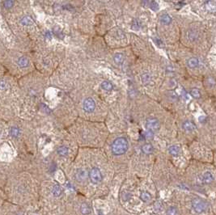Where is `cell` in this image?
I'll use <instances>...</instances> for the list:
<instances>
[{
  "instance_id": "cell-9",
  "label": "cell",
  "mask_w": 216,
  "mask_h": 215,
  "mask_svg": "<svg viewBox=\"0 0 216 215\" xmlns=\"http://www.w3.org/2000/svg\"><path fill=\"white\" fill-rule=\"evenodd\" d=\"M62 193H63V190H62V188H61L60 185H59V184L54 185V187L52 188V193H53L54 197H60Z\"/></svg>"
},
{
  "instance_id": "cell-23",
  "label": "cell",
  "mask_w": 216,
  "mask_h": 215,
  "mask_svg": "<svg viewBox=\"0 0 216 215\" xmlns=\"http://www.w3.org/2000/svg\"><path fill=\"white\" fill-rule=\"evenodd\" d=\"M190 94H191V95L195 99H198L201 97V93H200L199 90L197 89V88H193V89L191 90Z\"/></svg>"
},
{
  "instance_id": "cell-5",
  "label": "cell",
  "mask_w": 216,
  "mask_h": 215,
  "mask_svg": "<svg viewBox=\"0 0 216 215\" xmlns=\"http://www.w3.org/2000/svg\"><path fill=\"white\" fill-rule=\"evenodd\" d=\"M95 108H96V103L93 100V99L87 98L86 99L83 101V110L87 112H92L94 111Z\"/></svg>"
},
{
  "instance_id": "cell-12",
  "label": "cell",
  "mask_w": 216,
  "mask_h": 215,
  "mask_svg": "<svg viewBox=\"0 0 216 215\" xmlns=\"http://www.w3.org/2000/svg\"><path fill=\"white\" fill-rule=\"evenodd\" d=\"M142 151L145 155H151L153 152V146L151 144H145L142 146Z\"/></svg>"
},
{
  "instance_id": "cell-8",
  "label": "cell",
  "mask_w": 216,
  "mask_h": 215,
  "mask_svg": "<svg viewBox=\"0 0 216 215\" xmlns=\"http://www.w3.org/2000/svg\"><path fill=\"white\" fill-rule=\"evenodd\" d=\"M182 127H183L184 130L186 131V132H192V131L196 130V126L194 125L193 122H191V121H185L183 123V125H182Z\"/></svg>"
},
{
  "instance_id": "cell-22",
  "label": "cell",
  "mask_w": 216,
  "mask_h": 215,
  "mask_svg": "<svg viewBox=\"0 0 216 215\" xmlns=\"http://www.w3.org/2000/svg\"><path fill=\"white\" fill-rule=\"evenodd\" d=\"M151 76L149 75L148 74H144V75H143L142 81H143V83L144 85L148 84L149 83L151 82Z\"/></svg>"
},
{
  "instance_id": "cell-30",
  "label": "cell",
  "mask_w": 216,
  "mask_h": 215,
  "mask_svg": "<svg viewBox=\"0 0 216 215\" xmlns=\"http://www.w3.org/2000/svg\"><path fill=\"white\" fill-rule=\"evenodd\" d=\"M45 37H46L48 40H50V39L52 38V34H51V32H45Z\"/></svg>"
},
{
  "instance_id": "cell-31",
  "label": "cell",
  "mask_w": 216,
  "mask_h": 215,
  "mask_svg": "<svg viewBox=\"0 0 216 215\" xmlns=\"http://www.w3.org/2000/svg\"><path fill=\"white\" fill-rule=\"evenodd\" d=\"M6 87V83L3 81H0V89H4Z\"/></svg>"
},
{
  "instance_id": "cell-24",
  "label": "cell",
  "mask_w": 216,
  "mask_h": 215,
  "mask_svg": "<svg viewBox=\"0 0 216 215\" xmlns=\"http://www.w3.org/2000/svg\"><path fill=\"white\" fill-rule=\"evenodd\" d=\"M188 37L190 40H195L198 37V33L197 32L194 31V30H190L188 32Z\"/></svg>"
},
{
  "instance_id": "cell-19",
  "label": "cell",
  "mask_w": 216,
  "mask_h": 215,
  "mask_svg": "<svg viewBox=\"0 0 216 215\" xmlns=\"http://www.w3.org/2000/svg\"><path fill=\"white\" fill-rule=\"evenodd\" d=\"M68 153H69V150L66 146H60L58 149V154H59L60 156H67L68 155Z\"/></svg>"
},
{
  "instance_id": "cell-15",
  "label": "cell",
  "mask_w": 216,
  "mask_h": 215,
  "mask_svg": "<svg viewBox=\"0 0 216 215\" xmlns=\"http://www.w3.org/2000/svg\"><path fill=\"white\" fill-rule=\"evenodd\" d=\"M160 21H161L163 24L168 25V24H169L171 23L172 18L168 14H163L162 15L160 16Z\"/></svg>"
},
{
  "instance_id": "cell-4",
  "label": "cell",
  "mask_w": 216,
  "mask_h": 215,
  "mask_svg": "<svg viewBox=\"0 0 216 215\" xmlns=\"http://www.w3.org/2000/svg\"><path fill=\"white\" fill-rule=\"evenodd\" d=\"M146 128L151 132H155L159 128V122L155 118H148L146 121Z\"/></svg>"
},
{
  "instance_id": "cell-11",
  "label": "cell",
  "mask_w": 216,
  "mask_h": 215,
  "mask_svg": "<svg viewBox=\"0 0 216 215\" xmlns=\"http://www.w3.org/2000/svg\"><path fill=\"white\" fill-rule=\"evenodd\" d=\"M80 212L82 214L87 215L91 214V209L90 206H88L87 203H83L80 206Z\"/></svg>"
},
{
  "instance_id": "cell-1",
  "label": "cell",
  "mask_w": 216,
  "mask_h": 215,
  "mask_svg": "<svg viewBox=\"0 0 216 215\" xmlns=\"http://www.w3.org/2000/svg\"><path fill=\"white\" fill-rule=\"evenodd\" d=\"M112 152L115 155H122L128 149V142L124 138H118L112 144Z\"/></svg>"
},
{
  "instance_id": "cell-29",
  "label": "cell",
  "mask_w": 216,
  "mask_h": 215,
  "mask_svg": "<svg viewBox=\"0 0 216 215\" xmlns=\"http://www.w3.org/2000/svg\"><path fill=\"white\" fill-rule=\"evenodd\" d=\"M14 3L12 1H7V2H4V7L6 8H10L13 6Z\"/></svg>"
},
{
  "instance_id": "cell-28",
  "label": "cell",
  "mask_w": 216,
  "mask_h": 215,
  "mask_svg": "<svg viewBox=\"0 0 216 215\" xmlns=\"http://www.w3.org/2000/svg\"><path fill=\"white\" fill-rule=\"evenodd\" d=\"M150 7H151V9L154 10V11H155L156 9H158V7H159V5H158L157 3H155V2H151V5H150Z\"/></svg>"
},
{
  "instance_id": "cell-13",
  "label": "cell",
  "mask_w": 216,
  "mask_h": 215,
  "mask_svg": "<svg viewBox=\"0 0 216 215\" xmlns=\"http://www.w3.org/2000/svg\"><path fill=\"white\" fill-rule=\"evenodd\" d=\"M28 59L27 58H25V57H21V58H20L18 59V61H17V64L19 65V67H22L24 68L28 66Z\"/></svg>"
},
{
  "instance_id": "cell-16",
  "label": "cell",
  "mask_w": 216,
  "mask_h": 215,
  "mask_svg": "<svg viewBox=\"0 0 216 215\" xmlns=\"http://www.w3.org/2000/svg\"><path fill=\"white\" fill-rule=\"evenodd\" d=\"M187 64H188V67L190 68H195L196 67H198V64H199V61H198V58H192L188 60L187 62Z\"/></svg>"
},
{
  "instance_id": "cell-2",
  "label": "cell",
  "mask_w": 216,
  "mask_h": 215,
  "mask_svg": "<svg viewBox=\"0 0 216 215\" xmlns=\"http://www.w3.org/2000/svg\"><path fill=\"white\" fill-rule=\"evenodd\" d=\"M192 207L194 210L198 214H202L207 209V202H205L203 200L199 198H195L192 201Z\"/></svg>"
},
{
  "instance_id": "cell-21",
  "label": "cell",
  "mask_w": 216,
  "mask_h": 215,
  "mask_svg": "<svg viewBox=\"0 0 216 215\" xmlns=\"http://www.w3.org/2000/svg\"><path fill=\"white\" fill-rule=\"evenodd\" d=\"M10 134L11 135L14 137V138H16L18 137L19 134H20V130H19L17 127H11V130H10Z\"/></svg>"
},
{
  "instance_id": "cell-20",
  "label": "cell",
  "mask_w": 216,
  "mask_h": 215,
  "mask_svg": "<svg viewBox=\"0 0 216 215\" xmlns=\"http://www.w3.org/2000/svg\"><path fill=\"white\" fill-rule=\"evenodd\" d=\"M21 24H22L23 25H24V26H29V25H32L33 22H32V19L30 17H28V16H24V17H23L21 19Z\"/></svg>"
},
{
  "instance_id": "cell-7",
  "label": "cell",
  "mask_w": 216,
  "mask_h": 215,
  "mask_svg": "<svg viewBox=\"0 0 216 215\" xmlns=\"http://www.w3.org/2000/svg\"><path fill=\"white\" fill-rule=\"evenodd\" d=\"M203 183L205 184H209L212 183V181L214 180V176L210 171H206L203 175Z\"/></svg>"
},
{
  "instance_id": "cell-25",
  "label": "cell",
  "mask_w": 216,
  "mask_h": 215,
  "mask_svg": "<svg viewBox=\"0 0 216 215\" xmlns=\"http://www.w3.org/2000/svg\"><path fill=\"white\" fill-rule=\"evenodd\" d=\"M167 214L168 215H177V210L174 206H171L167 210Z\"/></svg>"
},
{
  "instance_id": "cell-10",
  "label": "cell",
  "mask_w": 216,
  "mask_h": 215,
  "mask_svg": "<svg viewBox=\"0 0 216 215\" xmlns=\"http://www.w3.org/2000/svg\"><path fill=\"white\" fill-rule=\"evenodd\" d=\"M140 199L143 202H148L151 199V195L148 192L143 191V192H142V193H140Z\"/></svg>"
},
{
  "instance_id": "cell-14",
  "label": "cell",
  "mask_w": 216,
  "mask_h": 215,
  "mask_svg": "<svg viewBox=\"0 0 216 215\" xmlns=\"http://www.w3.org/2000/svg\"><path fill=\"white\" fill-rule=\"evenodd\" d=\"M168 152L172 156H177L180 154V148L177 146H171L168 148Z\"/></svg>"
},
{
  "instance_id": "cell-27",
  "label": "cell",
  "mask_w": 216,
  "mask_h": 215,
  "mask_svg": "<svg viewBox=\"0 0 216 215\" xmlns=\"http://www.w3.org/2000/svg\"><path fill=\"white\" fill-rule=\"evenodd\" d=\"M132 28H133L134 29H136V30L139 28L140 24L138 19H134V20H133V23H132Z\"/></svg>"
},
{
  "instance_id": "cell-6",
  "label": "cell",
  "mask_w": 216,
  "mask_h": 215,
  "mask_svg": "<svg viewBox=\"0 0 216 215\" xmlns=\"http://www.w3.org/2000/svg\"><path fill=\"white\" fill-rule=\"evenodd\" d=\"M87 171L84 169H82V168H79L75 172V178L79 181V182H83L87 179Z\"/></svg>"
},
{
  "instance_id": "cell-17",
  "label": "cell",
  "mask_w": 216,
  "mask_h": 215,
  "mask_svg": "<svg viewBox=\"0 0 216 215\" xmlns=\"http://www.w3.org/2000/svg\"><path fill=\"white\" fill-rule=\"evenodd\" d=\"M113 60H114V62L116 64H122L123 62H124V56L122 55V54H117L114 55L113 57Z\"/></svg>"
},
{
  "instance_id": "cell-18",
  "label": "cell",
  "mask_w": 216,
  "mask_h": 215,
  "mask_svg": "<svg viewBox=\"0 0 216 215\" xmlns=\"http://www.w3.org/2000/svg\"><path fill=\"white\" fill-rule=\"evenodd\" d=\"M101 87L103 88L104 90L107 91H110L113 90V85L110 82H108V81H104L103 83H101Z\"/></svg>"
},
{
  "instance_id": "cell-26",
  "label": "cell",
  "mask_w": 216,
  "mask_h": 215,
  "mask_svg": "<svg viewBox=\"0 0 216 215\" xmlns=\"http://www.w3.org/2000/svg\"><path fill=\"white\" fill-rule=\"evenodd\" d=\"M54 33H55V35L58 36L59 38L60 39H63L64 38V34H63V32L62 31H60V29L58 28H55L54 29Z\"/></svg>"
},
{
  "instance_id": "cell-3",
  "label": "cell",
  "mask_w": 216,
  "mask_h": 215,
  "mask_svg": "<svg viewBox=\"0 0 216 215\" xmlns=\"http://www.w3.org/2000/svg\"><path fill=\"white\" fill-rule=\"evenodd\" d=\"M89 178H90L92 183L97 184L102 181L103 176L101 174V171L97 167H93L89 172Z\"/></svg>"
}]
</instances>
